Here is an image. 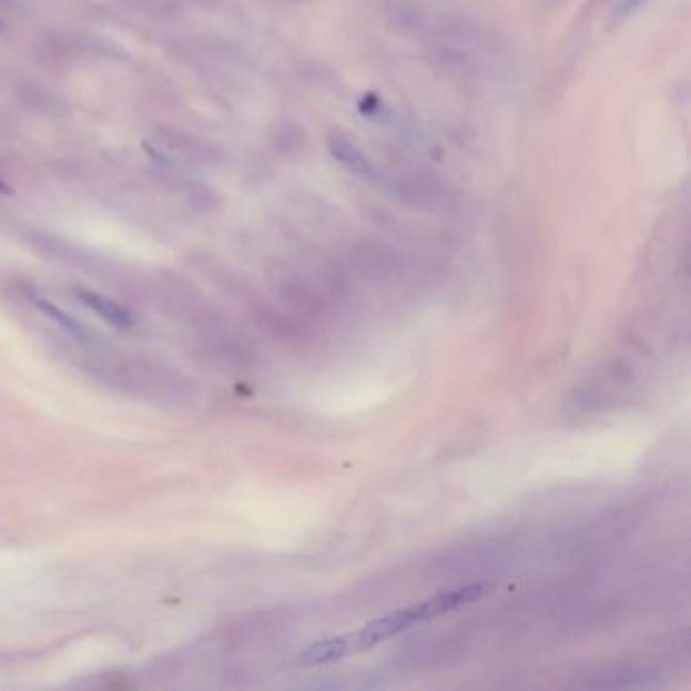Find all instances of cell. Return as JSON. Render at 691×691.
<instances>
[{"instance_id":"1","label":"cell","mask_w":691,"mask_h":691,"mask_svg":"<svg viewBox=\"0 0 691 691\" xmlns=\"http://www.w3.org/2000/svg\"><path fill=\"white\" fill-rule=\"evenodd\" d=\"M489 592H491V585H469L460 586L457 590H446L440 595H434L428 600L416 602L406 609L394 610L382 619L367 622L359 631L331 637V639H323L311 644L298 656V663L301 665H325V663H333L345 657L362 653L410 629L414 624L438 619L450 610L460 609L465 604L487 597Z\"/></svg>"},{"instance_id":"2","label":"cell","mask_w":691,"mask_h":691,"mask_svg":"<svg viewBox=\"0 0 691 691\" xmlns=\"http://www.w3.org/2000/svg\"><path fill=\"white\" fill-rule=\"evenodd\" d=\"M327 144L331 154H333L345 169H349L355 175H374V166L369 163V159L357 149V144H355L352 139H347V136L341 134V132H333V134L328 136Z\"/></svg>"},{"instance_id":"3","label":"cell","mask_w":691,"mask_h":691,"mask_svg":"<svg viewBox=\"0 0 691 691\" xmlns=\"http://www.w3.org/2000/svg\"><path fill=\"white\" fill-rule=\"evenodd\" d=\"M80 301L90 306L100 317L106 318L108 323L116 325V327H130L132 317L124 306L118 305L112 298H108L104 294L90 293V291H78Z\"/></svg>"},{"instance_id":"4","label":"cell","mask_w":691,"mask_h":691,"mask_svg":"<svg viewBox=\"0 0 691 691\" xmlns=\"http://www.w3.org/2000/svg\"><path fill=\"white\" fill-rule=\"evenodd\" d=\"M33 301H35V305L39 306V308H41L48 317L55 318L61 327L68 328L71 333H82L80 325H78V323H73V321L65 315V313H61L58 306L51 305L48 301H41V298H33Z\"/></svg>"}]
</instances>
